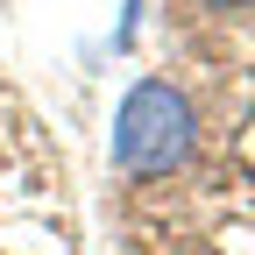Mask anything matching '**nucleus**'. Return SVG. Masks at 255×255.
<instances>
[{"label": "nucleus", "mask_w": 255, "mask_h": 255, "mask_svg": "<svg viewBox=\"0 0 255 255\" xmlns=\"http://www.w3.org/2000/svg\"><path fill=\"white\" fill-rule=\"evenodd\" d=\"M191 149H199L191 100L163 78H142L114 114V170L121 177H170L191 163Z\"/></svg>", "instance_id": "f257e3e1"}, {"label": "nucleus", "mask_w": 255, "mask_h": 255, "mask_svg": "<svg viewBox=\"0 0 255 255\" xmlns=\"http://www.w3.org/2000/svg\"><path fill=\"white\" fill-rule=\"evenodd\" d=\"M206 7H241V0H206Z\"/></svg>", "instance_id": "f03ea898"}]
</instances>
